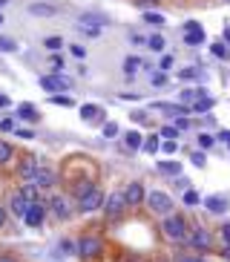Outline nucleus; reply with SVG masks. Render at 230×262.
Instances as JSON below:
<instances>
[{
  "label": "nucleus",
  "instance_id": "1",
  "mask_svg": "<svg viewBox=\"0 0 230 262\" xmlns=\"http://www.w3.org/2000/svg\"><path fill=\"white\" fill-rule=\"evenodd\" d=\"M190 231H193V228L187 225V219H184V216H179V213H170V216H164V219H161V233H164L170 242H176V245H179V242H184V245H187V239H190Z\"/></svg>",
  "mask_w": 230,
  "mask_h": 262
},
{
  "label": "nucleus",
  "instance_id": "2",
  "mask_svg": "<svg viewBox=\"0 0 230 262\" xmlns=\"http://www.w3.org/2000/svg\"><path fill=\"white\" fill-rule=\"evenodd\" d=\"M147 208H150L156 216H170V213H173V199H170V193H164V190H150V193H147Z\"/></svg>",
  "mask_w": 230,
  "mask_h": 262
},
{
  "label": "nucleus",
  "instance_id": "3",
  "mask_svg": "<svg viewBox=\"0 0 230 262\" xmlns=\"http://www.w3.org/2000/svg\"><path fill=\"white\" fill-rule=\"evenodd\" d=\"M187 245H190L196 253H207V251L213 248V233L207 231V228H193Z\"/></svg>",
  "mask_w": 230,
  "mask_h": 262
},
{
  "label": "nucleus",
  "instance_id": "4",
  "mask_svg": "<svg viewBox=\"0 0 230 262\" xmlns=\"http://www.w3.org/2000/svg\"><path fill=\"white\" fill-rule=\"evenodd\" d=\"M101 251H104V242L98 236H81L78 239V256H84V259L101 256Z\"/></svg>",
  "mask_w": 230,
  "mask_h": 262
},
{
  "label": "nucleus",
  "instance_id": "5",
  "mask_svg": "<svg viewBox=\"0 0 230 262\" xmlns=\"http://www.w3.org/2000/svg\"><path fill=\"white\" fill-rule=\"evenodd\" d=\"M124 208H130L127 199H124V193H110V196L104 199V213H107L110 219H118L121 213H124Z\"/></svg>",
  "mask_w": 230,
  "mask_h": 262
},
{
  "label": "nucleus",
  "instance_id": "6",
  "mask_svg": "<svg viewBox=\"0 0 230 262\" xmlns=\"http://www.w3.org/2000/svg\"><path fill=\"white\" fill-rule=\"evenodd\" d=\"M78 208H81V213H92V211H98V208H104V193L98 187H92L90 193H84L78 199Z\"/></svg>",
  "mask_w": 230,
  "mask_h": 262
},
{
  "label": "nucleus",
  "instance_id": "7",
  "mask_svg": "<svg viewBox=\"0 0 230 262\" xmlns=\"http://www.w3.org/2000/svg\"><path fill=\"white\" fill-rule=\"evenodd\" d=\"M204 29H201V23H196V20H187L184 23V43L187 46H201L204 43Z\"/></svg>",
  "mask_w": 230,
  "mask_h": 262
},
{
  "label": "nucleus",
  "instance_id": "8",
  "mask_svg": "<svg viewBox=\"0 0 230 262\" xmlns=\"http://www.w3.org/2000/svg\"><path fill=\"white\" fill-rule=\"evenodd\" d=\"M124 199H127L130 208H138L141 202H147V190H144V184H141V181H130L127 190H124Z\"/></svg>",
  "mask_w": 230,
  "mask_h": 262
},
{
  "label": "nucleus",
  "instance_id": "9",
  "mask_svg": "<svg viewBox=\"0 0 230 262\" xmlns=\"http://www.w3.org/2000/svg\"><path fill=\"white\" fill-rule=\"evenodd\" d=\"M49 211H52V216H55V219H60V222H66L72 216L69 202L63 199V196H52V199H49Z\"/></svg>",
  "mask_w": 230,
  "mask_h": 262
},
{
  "label": "nucleus",
  "instance_id": "10",
  "mask_svg": "<svg viewBox=\"0 0 230 262\" xmlns=\"http://www.w3.org/2000/svg\"><path fill=\"white\" fill-rule=\"evenodd\" d=\"M38 170H40V161L35 159V156H26V159L20 161V167H18L20 179H26V181H35V176H38Z\"/></svg>",
  "mask_w": 230,
  "mask_h": 262
},
{
  "label": "nucleus",
  "instance_id": "11",
  "mask_svg": "<svg viewBox=\"0 0 230 262\" xmlns=\"http://www.w3.org/2000/svg\"><path fill=\"white\" fill-rule=\"evenodd\" d=\"M43 216H46V208L40 205V202H32V208L26 211V216H23V222L29 225V228H38V225H43Z\"/></svg>",
  "mask_w": 230,
  "mask_h": 262
},
{
  "label": "nucleus",
  "instance_id": "12",
  "mask_svg": "<svg viewBox=\"0 0 230 262\" xmlns=\"http://www.w3.org/2000/svg\"><path fill=\"white\" fill-rule=\"evenodd\" d=\"M9 208H12V213H15V216H20V219H23V216H26V211L32 208V202L26 199L23 193H15V196H12V202H9Z\"/></svg>",
  "mask_w": 230,
  "mask_h": 262
},
{
  "label": "nucleus",
  "instance_id": "13",
  "mask_svg": "<svg viewBox=\"0 0 230 262\" xmlns=\"http://www.w3.org/2000/svg\"><path fill=\"white\" fill-rule=\"evenodd\" d=\"M40 87L46 92H55V95H58V92L66 90V81L58 78V75H43V78H40Z\"/></svg>",
  "mask_w": 230,
  "mask_h": 262
},
{
  "label": "nucleus",
  "instance_id": "14",
  "mask_svg": "<svg viewBox=\"0 0 230 262\" xmlns=\"http://www.w3.org/2000/svg\"><path fill=\"white\" fill-rule=\"evenodd\" d=\"M55 181H58V176H55V170H49V167H40L38 176H35V184H38L40 190H46V187H55Z\"/></svg>",
  "mask_w": 230,
  "mask_h": 262
},
{
  "label": "nucleus",
  "instance_id": "15",
  "mask_svg": "<svg viewBox=\"0 0 230 262\" xmlns=\"http://www.w3.org/2000/svg\"><path fill=\"white\" fill-rule=\"evenodd\" d=\"M201 202H204V208H207L210 213H224L230 208L224 196H207V199H201Z\"/></svg>",
  "mask_w": 230,
  "mask_h": 262
},
{
  "label": "nucleus",
  "instance_id": "16",
  "mask_svg": "<svg viewBox=\"0 0 230 262\" xmlns=\"http://www.w3.org/2000/svg\"><path fill=\"white\" fill-rule=\"evenodd\" d=\"M213 104H216V101H213L210 95H207V92H201L199 98L193 101V107H190V110H193V112H210V110H213Z\"/></svg>",
  "mask_w": 230,
  "mask_h": 262
},
{
  "label": "nucleus",
  "instance_id": "17",
  "mask_svg": "<svg viewBox=\"0 0 230 262\" xmlns=\"http://www.w3.org/2000/svg\"><path fill=\"white\" fill-rule=\"evenodd\" d=\"M81 118L84 121H101L104 118V110L95 107V104H84V107H81Z\"/></svg>",
  "mask_w": 230,
  "mask_h": 262
},
{
  "label": "nucleus",
  "instance_id": "18",
  "mask_svg": "<svg viewBox=\"0 0 230 262\" xmlns=\"http://www.w3.org/2000/svg\"><path fill=\"white\" fill-rule=\"evenodd\" d=\"M173 262H207L204 253H196V251H179L173 256Z\"/></svg>",
  "mask_w": 230,
  "mask_h": 262
},
{
  "label": "nucleus",
  "instance_id": "19",
  "mask_svg": "<svg viewBox=\"0 0 230 262\" xmlns=\"http://www.w3.org/2000/svg\"><path fill=\"white\" fill-rule=\"evenodd\" d=\"M78 23H81V26H101V29H104V26H107L110 20L104 18V15H81Z\"/></svg>",
  "mask_w": 230,
  "mask_h": 262
},
{
  "label": "nucleus",
  "instance_id": "20",
  "mask_svg": "<svg viewBox=\"0 0 230 262\" xmlns=\"http://www.w3.org/2000/svg\"><path fill=\"white\" fill-rule=\"evenodd\" d=\"M159 173H164V176H179L181 164L179 161H159Z\"/></svg>",
  "mask_w": 230,
  "mask_h": 262
},
{
  "label": "nucleus",
  "instance_id": "21",
  "mask_svg": "<svg viewBox=\"0 0 230 262\" xmlns=\"http://www.w3.org/2000/svg\"><path fill=\"white\" fill-rule=\"evenodd\" d=\"M124 141H127V147H130V150H138V147H144V136H141L138 130L127 133V136H124Z\"/></svg>",
  "mask_w": 230,
  "mask_h": 262
},
{
  "label": "nucleus",
  "instance_id": "22",
  "mask_svg": "<svg viewBox=\"0 0 230 262\" xmlns=\"http://www.w3.org/2000/svg\"><path fill=\"white\" fill-rule=\"evenodd\" d=\"M18 115H20V118H26V121H38V110H35L32 104H20Z\"/></svg>",
  "mask_w": 230,
  "mask_h": 262
},
{
  "label": "nucleus",
  "instance_id": "23",
  "mask_svg": "<svg viewBox=\"0 0 230 262\" xmlns=\"http://www.w3.org/2000/svg\"><path fill=\"white\" fill-rule=\"evenodd\" d=\"M12 156H15V147H12L9 141H0V164H9Z\"/></svg>",
  "mask_w": 230,
  "mask_h": 262
},
{
  "label": "nucleus",
  "instance_id": "24",
  "mask_svg": "<svg viewBox=\"0 0 230 262\" xmlns=\"http://www.w3.org/2000/svg\"><path fill=\"white\" fill-rule=\"evenodd\" d=\"M201 92H204V90H184V92H181V95H179V101H181V104H184V107H193V101L199 98Z\"/></svg>",
  "mask_w": 230,
  "mask_h": 262
},
{
  "label": "nucleus",
  "instance_id": "25",
  "mask_svg": "<svg viewBox=\"0 0 230 262\" xmlns=\"http://www.w3.org/2000/svg\"><path fill=\"white\" fill-rule=\"evenodd\" d=\"M141 70V58H135V55H130V58L124 60V72L127 75H135V72Z\"/></svg>",
  "mask_w": 230,
  "mask_h": 262
},
{
  "label": "nucleus",
  "instance_id": "26",
  "mask_svg": "<svg viewBox=\"0 0 230 262\" xmlns=\"http://www.w3.org/2000/svg\"><path fill=\"white\" fill-rule=\"evenodd\" d=\"M161 150V136H150L144 139V153H159Z\"/></svg>",
  "mask_w": 230,
  "mask_h": 262
},
{
  "label": "nucleus",
  "instance_id": "27",
  "mask_svg": "<svg viewBox=\"0 0 230 262\" xmlns=\"http://www.w3.org/2000/svg\"><path fill=\"white\" fill-rule=\"evenodd\" d=\"M210 52L216 55V58H221V60H227L230 58V49H227V43H213L210 46Z\"/></svg>",
  "mask_w": 230,
  "mask_h": 262
},
{
  "label": "nucleus",
  "instance_id": "28",
  "mask_svg": "<svg viewBox=\"0 0 230 262\" xmlns=\"http://www.w3.org/2000/svg\"><path fill=\"white\" fill-rule=\"evenodd\" d=\"M144 20L150 26H164V15H159V12H144Z\"/></svg>",
  "mask_w": 230,
  "mask_h": 262
},
{
  "label": "nucleus",
  "instance_id": "29",
  "mask_svg": "<svg viewBox=\"0 0 230 262\" xmlns=\"http://www.w3.org/2000/svg\"><path fill=\"white\" fill-rule=\"evenodd\" d=\"M52 104H58V107H75V98H72V95H63V92H58V95L52 98Z\"/></svg>",
  "mask_w": 230,
  "mask_h": 262
},
{
  "label": "nucleus",
  "instance_id": "30",
  "mask_svg": "<svg viewBox=\"0 0 230 262\" xmlns=\"http://www.w3.org/2000/svg\"><path fill=\"white\" fill-rule=\"evenodd\" d=\"M147 43H150V49H152V52H164V46H167V40L161 38V35H152Z\"/></svg>",
  "mask_w": 230,
  "mask_h": 262
},
{
  "label": "nucleus",
  "instance_id": "31",
  "mask_svg": "<svg viewBox=\"0 0 230 262\" xmlns=\"http://www.w3.org/2000/svg\"><path fill=\"white\" fill-rule=\"evenodd\" d=\"M184 205H190V208H196V205H201V196L196 190H184Z\"/></svg>",
  "mask_w": 230,
  "mask_h": 262
},
{
  "label": "nucleus",
  "instance_id": "32",
  "mask_svg": "<svg viewBox=\"0 0 230 262\" xmlns=\"http://www.w3.org/2000/svg\"><path fill=\"white\" fill-rule=\"evenodd\" d=\"M199 75H201V72L196 70V67H187V70H181V72H179V78H181V81H196Z\"/></svg>",
  "mask_w": 230,
  "mask_h": 262
},
{
  "label": "nucleus",
  "instance_id": "33",
  "mask_svg": "<svg viewBox=\"0 0 230 262\" xmlns=\"http://www.w3.org/2000/svg\"><path fill=\"white\" fill-rule=\"evenodd\" d=\"M213 144H216V139H213L210 133H201V136H199V147H201V150H210Z\"/></svg>",
  "mask_w": 230,
  "mask_h": 262
},
{
  "label": "nucleus",
  "instance_id": "34",
  "mask_svg": "<svg viewBox=\"0 0 230 262\" xmlns=\"http://www.w3.org/2000/svg\"><path fill=\"white\" fill-rule=\"evenodd\" d=\"M176 150H179V141H173V139H164V141H161V153H167V156H173Z\"/></svg>",
  "mask_w": 230,
  "mask_h": 262
},
{
  "label": "nucleus",
  "instance_id": "35",
  "mask_svg": "<svg viewBox=\"0 0 230 262\" xmlns=\"http://www.w3.org/2000/svg\"><path fill=\"white\" fill-rule=\"evenodd\" d=\"M38 190H40L38 184H26V187H23L20 193H23V196H26L29 202H38Z\"/></svg>",
  "mask_w": 230,
  "mask_h": 262
},
{
  "label": "nucleus",
  "instance_id": "36",
  "mask_svg": "<svg viewBox=\"0 0 230 262\" xmlns=\"http://www.w3.org/2000/svg\"><path fill=\"white\" fill-rule=\"evenodd\" d=\"M29 12H32V15H46V18H49V15H55V9H52V6H43V3H35Z\"/></svg>",
  "mask_w": 230,
  "mask_h": 262
},
{
  "label": "nucleus",
  "instance_id": "37",
  "mask_svg": "<svg viewBox=\"0 0 230 262\" xmlns=\"http://www.w3.org/2000/svg\"><path fill=\"white\" fill-rule=\"evenodd\" d=\"M115 136H118V124L107 121V124H104V139H115Z\"/></svg>",
  "mask_w": 230,
  "mask_h": 262
},
{
  "label": "nucleus",
  "instance_id": "38",
  "mask_svg": "<svg viewBox=\"0 0 230 262\" xmlns=\"http://www.w3.org/2000/svg\"><path fill=\"white\" fill-rule=\"evenodd\" d=\"M159 136H161V139H173V141H176V139H179V127H161Z\"/></svg>",
  "mask_w": 230,
  "mask_h": 262
},
{
  "label": "nucleus",
  "instance_id": "39",
  "mask_svg": "<svg viewBox=\"0 0 230 262\" xmlns=\"http://www.w3.org/2000/svg\"><path fill=\"white\" fill-rule=\"evenodd\" d=\"M150 81H152V87H164V84H167V72H161V70H159V72H152V78H150Z\"/></svg>",
  "mask_w": 230,
  "mask_h": 262
},
{
  "label": "nucleus",
  "instance_id": "40",
  "mask_svg": "<svg viewBox=\"0 0 230 262\" xmlns=\"http://www.w3.org/2000/svg\"><path fill=\"white\" fill-rule=\"evenodd\" d=\"M15 49H18V43L12 38H0V52H15Z\"/></svg>",
  "mask_w": 230,
  "mask_h": 262
},
{
  "label": "nucleus",
  "instance_id": "41",
  "mask_svg": "<svg viewBox=\"0 0 230 262\" xmlns=\"http://www.w3.org/2000/svg\"><path fill=\"white\" fill-rule=\"evenodd\" d=\"M43 43H46V49H52V52H58L60 46H63V40H60V38H55V35H52V38H46Z\"/></svg>",
  "mask_w": 230,
  "mask_h": 262
},
{
  "label": "nucleus",
  "instance_id": "42",
  "mask_svg": "<svg viewBox=\"0 0 230 262\" xmlns=\"http://www.w3.org/2000/svg\"><path fill=\"white\" fill-rule=\"evenodd\" d=\"M81 32H84L87 38H98V35H101V26H81Z\"/></svg>",
  "mask_w": 230,
  "mask_h": 262
},
{
  "label": "nucleus",
  "instance_id": "43",
  "mask_svg": "<svg viewBox=\"0 0 230 262\" xmlns=\"http://www.w3.org/2000/svg\"><path fill=\"white\" fill-rule=\"evenodd\" d=\"M190 161H193V164H196V167H204V164H207V159H204V153H193V156H190Z\"/></svg>",
  "mask_w": 230,
  "mask_h": 262
},
{
  "label": "nucleus",
  "instance_id": "44",
  "mask_svg": "<svg viewBox=\"0 0 230 262\" xmlns=\"http://www.w3.org/2000/svg\"><path fill=\"white\" fill-rule=\"evenodd\" d=\"M219 236H221V242H224V245H230V222H224V225H221Z\"/></svg>",
  "mask_w": 230,
  "mask_h": 262
},
{
  "label": "nucleus",
  "instance_id": "45",
  "mask_svg": "<svg viewBox=\"0 0 230 262\" xmlns=\"http://www.w3.org/2000/svg\"><path fill=\"white\" fill-rule=\"evenodd\" d=\"M176 127H179V130H187V127H190V118H184V115H176Z\"/></svg>",
  "mask_w": 230,
  "mask_h": 262
},
{
  "label": "nucleus",
  "instance_id": "46",
  "mask_svg": "<svg viewBox=\"0 0 230 262\" xmlns=\"http://www.w3.org/2000/svg\"><path fill=\"white\" fill-rule=\"evenodd\" d=\"M173 67V55H164V58H161V63H159V70L164 72V70H170Z\"/></svg>",
  "mask_w": 230,
  "mask_h": 262
},
{
  "label": "nucleus",
  "instance_id": "47",
  "mask_svg": "<svg viewBox=\"0 0 230 262\" xmlns=\"http://www.w3.org/2000/svg\"><path fill=\"white\" fill-rule=\"evenodd\" d=\"M60 251H66V253H72V251H78V245H72V242H60Z\"/></svg>",
  "mask_w": 230,
  "mask_h": 262
},
{
  "label": "nucleus",
  "instance_id": "48",
  "mask_svg": "<svg viewBox=\"0 0 230 262\" xmlns=\"http://www.w3.org/2000/svg\"><path fill=\"white\" fill-rule=\"evenodd\" d=\"M0 130H6V133L15 130V121H12V118H3V121H0Z\"/></svg>",
  "mask_w": 230,
  "mask_h": 262
},
{
  "label": "nucleus",
  "instance_id": "49",
  "mask_svg": "<svg viewBox=\"0 0 230 262\" xmlns=\"http://www.w3.org/2000/svg\"><path fill=\"white\" fill-rule=\"evenodd\" d=\"M72 55H75V58H87V49H84V46H72Z\"/></svg>",
  "mask_w": 230,
  "mask_h": 262
},
{
  "label": "nucleus",
  "instance_id": "50",
  "mask_svg": "<svg viewBox=\"0 0 230 262\" xmlns=\"http://www.w3.org/2000/svg\"><path fill=\"white\" fill-rule=\"evenodd\" d=\"M15 133H18V139H35V133L32 130H15Z\"/></svg>",
  "mask_w": 230,
  "mask_h": 262
},
{
  "label": "nucleus",
  "instance_id": "51",
  "mask_svg": "<svg viewBox=\"0 0 230 262\" xmlns=\"http://www.w3.org/2000/svg\"><path fill=\"white\" fill-rule=\"evenodd\" d=\"M0 262H18V256H12V253H0Z\"/></svg>",
  "mask_w": 230,
  "mask_h": 262
},
{
  "label": "nucleus",
  "instance_id": "52",
  "mask_svg": "<svg viewBox=\"0 0 230 262\" xmlns=\"http://www.w3.org/2000/svg\"><path fill=\"white\" fill-rule=\"evenodd\" d=\"M144 118H147V112H138V110L132 112V121H144Z\"/></svg>",
  "mask_w": 230,
  "mask_h": 262
},
{
  "label": "nucleus",
  "instance_id": "53",
  "mask_svg": "<svg viewBox=\"0 0 230 262\" xmlns=\"http://www.w3.org/2000/svg\"><path fill=\"white\" fill-rule=\"evenodd\" d=\"M3 225H6V208L0 205V228H3Z\"/></svg>",
  "mask_w": 230,
  "mask_h": 262
},
{
  "label": "nucleus",
  "instance_id": "54",
  "mask_svg": "<svg viewBox=\"0 0 230 262\" xmlns=\"http://www.w3.org/2000/svg\"><path fill=\"white\" fill-rule=\"evenodd\" d=\"M219 141H224V144H227V141H230V133H227V130H221V133H219Z\"/></svg>",
  "mask_w": 230,
  "mask_h": 262
},
{
  "label": "nucleus",
  "instance_id": "55",
  "mask_svg": "<svg viewBox=\"0 0 230 262\" xmlns=\"http://www.w3.org/2000/svg\"><path fill=\"white\" fill-rule=\"evenodd\" d=\"M0 107H9V95H3V92H0Z\"/></svg>",
  "mask_w": 230,
  "mask_h": 262
},
{
  "label": "nucleus",
  "instance_id": "56",
  "mask_svg": "<svg viewBox=\"0 0 230 262\" xmlns=\"http://www.w3.org/2000/svg\"><path fill=\"white\" fill-rule=\"evenodd\" d=\"M221 259H227V262H230V245H224V251H221Z\"/></svg>",
  "mask_w": 230,
  "mask_h": 262
},
{
  "label": "nucleus",
  "instance_id": "57",
  "mask_svg": "<svg viewBox=\"0 0 230 262\" xmlns=\"http://www.w3.org/2000/svg\"><path fill=\"white\" fill-rule=\"evenodd\" d=\"M141 6H152V3H161V0H138Z\"/></svg>",
  "mask_w": 230,
  "mask_h": 262
},
{
  "label": "nucleus",
  "instance_id": "58",
  "mask_svg": "<svg viewBox=\"0 0 230 262\" xmlns=\"http://www.w3.org/2000/svg\"><path fill=\"white\" fill-rule=\"evenodd\" d=\"M224 43H230V26L224 29Z\"/></svg>",
  "mask_w": 230,
  "mask_h": 262
},
{
  "label": "nucleus",
  "instance_id": "59",
  "mask_svg": "<svg viewBox=\"0 0 230 262\" xmlns=\"http://www.w3.org/2000/svg\"><path fill=\"white\" fill-rule=\"evenodd\" d=\"M0 23H3V15H0Z\"/></svg>",
  "mask_w": 230,
  "mask_h": 262
},
{
  "label": "nucleus",
  "instance_id": "60",
  "mask_svg": "<svg viewBox=\"0 0 230 262\" xmlns=\"http://www.w3.org/2000/svg\"><path fill=\"white\" fill-rule=\"evenodd\" d=\"M224 3H230V0H224Z\"/></svg>",
  "mask_w": 230,
  "mask_h": 262
},
{
  "label": "nucleus",
  "instance_id": "61",
  "mask_svg": "<svg viewBox=\"0 0 230 262\" xmlns=\"http://www.w3.org/2000/svg\"><path fill=\"white\" fill-rule=\"evenodd\" d=\"M227 147H230V141H227Z\"/></svg>",
  "mask_w": 230,
  "mask_h": 262
}]
</instances>
